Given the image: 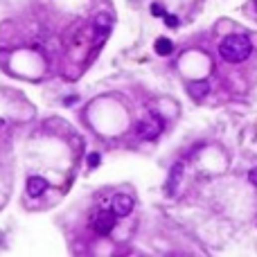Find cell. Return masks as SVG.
Wrapping results in <instances>:
<instances>
[{
  "instance_id": "cell-5",
  "label": "cell",
  "mask_w": 257,
  "mask_h": 257,
  "mask_svg": "<svg viewBox=\"0 0 257 257\" xmlns=\"http://www.w3.org/2000/svg\"><path fill=\"white\" fill-rule=\"evenodd\" d=\"M180 178H183V163H174V165H171V170H170V178H167V183H165L167 196H174L176 194Z\"/></svg>"
},
{
  "instance_id": "cell-3",
  "label": "cell",
  "mask_w": 257,
  "mask_h": 257,
  "mask_svg": "<svg viewBox=\"0 0 257 257\" xmlns=\"http://www.w3.org/2000/svg\"><path fill=\"white\" fill-rule=\"evenodd\" d=\"M115 221H117V214L113 212V210H99V212L95 214V219H92V228H95V233L97 235L106 237V235L113 233Z\"/></svg>"
},
{
  "instance_id": "cell-14",
  "label": "cell",
  "mask_w": 257,
  "mask_h": 257,
  "mask_svg": "<svg viewBox=\"0 0 257 257\" xmlns=\"http://www.w3.org/2000/svg\"><path fill=\"white\" fill-rule=\"evenodd\" d=\"M0 126H5V120H0Z\"/></svg>"
},
{
  "instance_id": "cell-4",
  "label": "cell",
  "mask_w": 257,
  "mask_h": 257,
  "mask_svg": "<svg viewBox=\"0 0 257 257\" xmlns=\"http://www.w3.org/2000/svg\"><path fill=\"white\" fill-rule=\"evenodd\" d=\"M133 208H136V201L131 199L129 194H115L111 201V210L117 214V217H126V214H131Z\"/></svg>"
},
{
  "instance_id": "cell-10",
  "label": "cell",
  "mask_w": 257,
  "mask_h": 257,
  "mask_svg": "<svg viewBox=\"0 0 257 257\" xmlns=\"http://www.w3.org/2000/svg\"><path fill=\"white\" fill-rule=\"evenodd\" d=\"M99 165V154H88V167H97Z\"/></svg>"
},
{
  "instance_id": "cell-12",
  "label": "cell",
  "mask_w": 257,
  "mask_h": 257,
  "mask_svg": "<svg viewBox=\"0 0 257 257\" xmlns=\"http://www.w3.org/2000/svg\"><path fill=\"white\" fill-rule=\"evenodd\" d=\"M165 23L170 25V27H176V25H178V18H176V16H171V14H165Z\"/></svg>"
},
{
  "instance_id": "cell-13",
  "label": "cell",
  "mask_w": 257,
  "mask_h": 257,
  "mask_svg": "<svg viewBox=\"0 0 257 257\" xmlns=\"http://www.w3.org/2000/svg\"><path fill=\"white\" fill-rule=\"evenodd\" d=\"M248 180H251V183L257 187V167H255V170H251V171H248Z\"/></svg>"
},
{
  "instance_id": "cell-2",
  "label": "cell",
  "mask_w": 257,
  "mask_h": 257,
  "mask_svg": "<svg viewBox=\"0 0 257 257\" xmlns=\"http://www.w3.org/2000/svg\"><path fill=\"white\" fill-rule=\"evenodd\" d=\"M160 131H163V120H160L156 113L138 120V124H136V133L142 140H154V138L160 136Z\"/></svg>"
},
{
  "instance_id": "cell-15",
  "label": "cell",
  "mask_w": 257,
  "mask_h": 257,
  "mask_svg": "<svg viewBox=\"0 0 257 257\" xmlns=\"http://www.w3.org/2000/svg\"><path fill=\"white\" fill-rule=\"evenodd\" d=\"M255 9H257V0H255Z\"/></svg>"
},
{
  "instance_id": "cell-9",
  "label": "cell",
  "mask_w": 257,
  "mask_h": 257,
  "mask_svg": "<svg viewBox=\"0 0 257 257\" xmlns=\"http://www.w3.org/2000/svg\"><path fill=\"white\" fill-rule=\"evenodd\" d=\"M95 25H97V29L102 32V34H106L108 29H111V16H108V14H99L97 18H95Z\"/></svg>"
},
{
  "instance_id": "cell-1",
  "label": "cell",
  "mask_w": 257,
  "mask_h": 257,
  "mask_svg": "<svg viewBox=\"0 0 257 257\" xmlns=\"http://www.w3.org/2000/svg\"><path fill=\"white\" fill-rule=\"evenodd\" d=\"M219 52H221V57L226 59V61L242 63V61H246V59L251 57L253 45H251V41H248L246 36L230 34V36H226V39L221 41V45H219Z\"/></svg>"
},
{
  "instance_id": "cell-11",
  "label": "cell",
  "mask_w": 257,
  "mask_h": 257,
  "mask_svg": "<svg viewBox=\"0 0 257 257\" xmlns=\"http://www.w3.org/2000/svg\"><path fill=\"white\" fill-rule=\"evenodd\" d=\"M151 14L154 16H165V9H163L158 2H154V5H151Z\"/></svg>"
},
{
  "instance_id": "cell-8",
  "label": "cell",
  "mask_w": 257,
  "mask_h": 257,
  "mask_svg": "<svg viewBox=\"0 0 257 257\" xmlns=\"http://www.w3.org/2000/svg\"><path fill=\"white\" fill-rule=\"evenodd\" d=\"M154 48H156V54H160V57H170V54L174 52V41L160 36V39H156Z\"/></svg>"
},
{
  "instance_id": "cell-7",
  "label": "cell",
  "mask_w": 257,
  "mask_h": 257,
  "mask_svg": "<svg viewBox=\"0 0 257 257\" xmlns=\"http://www.w3.org/2000/svg\"><path fill=\"white\" fill-rule=\"evenodd\" d=\"M187 92L192 95L194 99H203L205 95L210 92V84L208 79H199V82H189L187 84Z\"/></svg>"
},
{
  "instance_id": "cell-6",
  "label": "cell",
  "mask_w": 257,
  "mask_h": 257,
  "mask_svg": "<svg viewBox=\"0 0 257 257\" xmlns=\"http://www.w3.org/2000/svg\"><path fill=\"white\" fill-rule=\"evenodd\" d=\"M48 189V180L43 176H29L27 178V194L29 196H41Z\"/></svg>"
}]
</instances>
